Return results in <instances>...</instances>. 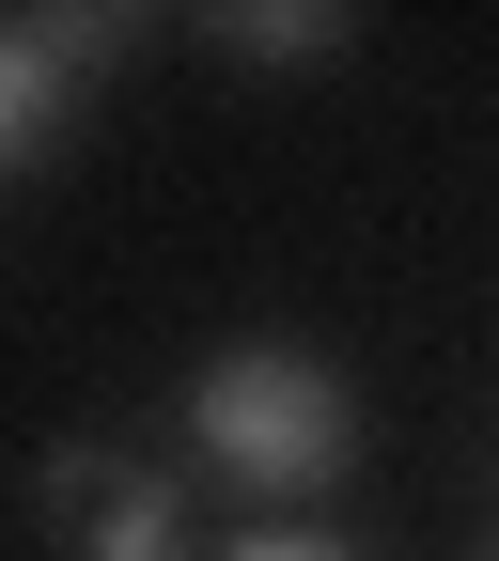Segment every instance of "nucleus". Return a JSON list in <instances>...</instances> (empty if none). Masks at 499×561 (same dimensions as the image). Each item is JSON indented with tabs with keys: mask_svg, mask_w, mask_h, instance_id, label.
Returning a JSON list of instances; mask_svg holds the SVG:
<instances>
[{
	"mask_svg": "<svg viewBox=\"0 0 499 561\" xmlns=\"http://www.w3.org/2000/svg\"><path fill=\"white\" fill-rule=\"evenodd\" d=\"M188 468L203 483H235L250 515L281 500H328L343 468H360V390H343L313 343H219V359L188 375Z\"/></svg>",
	"mask_w": 499,
	"mask_h": 561,
	"instance_id": "f257e3e1",
	"label": "nucleus"
},
{
	"mask_svg": "<svg viewBox=\"0 0 499 561\" xmlns=\"http://www.w3.org/2000/svg\"><path fill=\"white\" fill-rule=\"evenodd\" d=\"M32 515H47L63 561H203V530H188V468L125 453V437H47Z\"/></svg>",
	"mask_w": 499,
	"mask_h": 561,
	"instance_id": "f03ea898",
	"label": "nucleus"
},
{
	"mask_svg": "<svg viewBox=\"0 0 499 561\" xmlns=\"http://www.w3.org/2000/svg\"><path fill=\"white\" fill-rule=\"evenodd\" d=\"M110 47H125L110 16H0V187L63 157V125H79V94H94Z\"/></svg>",
	"mask_w": 499,
	"mask_h": 561,
	"instance_id": "7ed1b4c3",
	"label": "nucleus"
},
{
	"mask_svg": "<svg viewBox=\"0 0 499 561\" xmlns=\"http://www.w3.org/2000/svg\"><path fill=\"white\" fill-rule=\"evenodd\" d=\"M203 47H235L250 79H313V62L360 47V16H343V0H281V16H203Z\"/></svg>",
	"mask_w": 499,
	"mask_h": 561,
	"instance_id": "20e7f679",
	"label": "nucleus"
},
{
	"mask_svg": "<svg viewBox=\"0 0 499 561\" xmlns=\"http://www.w3.org/2000/svg\"><path fill=\"white\" fill-rule=\"evenodd\" d=\"M203 561H360L343 530H297V515H250L235 546H203Z\"/></svg>",
	"mask_w": 499,
	"mask_h": 561,
	"instance_id": "39448f33",
	"label": "nucleus"
},
{
	"mask_svg": "<svg viewBox=\"0 0 499 561\" xmlns=\"http://www.w3.org/2000/svg\"><path fill=\"white\" fill-rule=\"evenodd\" d=\"M484 561H499V546H484Z\"/></svg>",
	"mask_w": 499,
	"mask_h": 561,
	"instance_id": "423d86ee",
	"label": "nucleus"
}]
</instances>
